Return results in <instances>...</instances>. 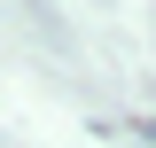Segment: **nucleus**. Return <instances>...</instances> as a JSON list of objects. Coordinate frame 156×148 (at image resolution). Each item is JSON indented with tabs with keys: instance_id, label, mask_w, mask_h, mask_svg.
<instances>
[{
	"instance_id": "nucleus-1",
	"label": "nucleus",
	"mask_w": 156,
	"mask_h": 148,
	"mask_svg": "<svg viewBox=\"0 0 156 148\" xmlns=\"http://www.w3.org/2000/svg\"><path fill=\"white\" fill-rule=\"evenodd\" d=\"M133 132H148V140H156V125H133Z\"/></svg>"
}]
</instances>
